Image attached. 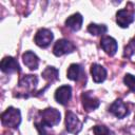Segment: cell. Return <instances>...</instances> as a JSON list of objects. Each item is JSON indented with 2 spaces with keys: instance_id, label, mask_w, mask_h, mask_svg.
<instances>
[{
  "instance_id": "cell-1",
  "label": "cell",
  "mask_w": 135,
  "mask_h": 135,
  "mask_svg": "<svg viewBox=\"0 0 135 135\" xmlns=\"http://www.w3.org/2000/svg\"><path fill=\"white\" fill-rule=\"evenodd\" d=\"M1 121H2V124L5 127L17 128L21 122L20 111L13 107L7 108L1 115Z\"/></svg>"
},
{
  "instance_id": "cell-2",
  "label": "cell",
  "mask_w": 135,
  "mask_h": 135,
  "mask_svg": "<svg viewBox=\"0 0 135 135\" xmlns=\"http://www.w3.org/2000/svg\"><path fill=\"white\" fill-rule=\"evenodd\" d=\"M41 122L40 124L43 127H53L60 122V113L56 109L47 108L40 112Z\"/></svg>"
},
{
  "instance_id": "cell-3",
  "label": "cell",
  "mask_w": 135,
  "mask_h": 135,
  "mask_svg": "<svg viewBox=\"0 0 135 135\" xmlns=\"http://www.w3.org/2000/svg\"><path fill=\"white\" fill-rule=\"evenodd\" d=\"M65 128L66 131L73 134L79 133L82 129V123L78 117L71 111H68L65 114Z\"/></svg>"
},
{
  "instance_id": "cell-4",
  "label": "cell",
  "mask_w": 135,
  "mask_h": 135,
  "mask_svg": "<svg viewBox=\"0 0 135 135\" xmlns=\"http://www.w3.org/2000/svg\"><path fill=\"white\" fill-rule=\"evenodd\" d=\"M54 35L47 28H40L35 35V43L40 47H47L53 41Z\"/></svg>"
},
{
  "instance_id": "cell-5",
  "label": "cell",
  "mask_w": 135,
  "mask_h": 135,
  "mask_svg": "<svg viewBox=\"0 0 135 135\" xmlns=\"http://www.w3.org/2000/svg\"><path fill=\"white\" fill-rule=\"evenodd\" d=\"M134 18H135L134 12L127 8L119 9L116 13V22L121 27H128L129 24H131L134 21Z\"/></svg>"
},
{
  "instance_id": "cell-6",
  "label": "cell",
  "mask_w": 135,
  "mask_h": 135,
  "mask_svg": "<svg viewBox=\"0 0 135 135\" xmlns=\"http://www.w3.org/2000/svg\"><path fill=\"white\" fill-rule=\"evenodd\" d=\"M75 50V45L66 40V39H60L58 41H56L54 47H53V53L56 56H62L64 54H69L72 53Z\"/></svg>"
},
{
  "instance_id": "cell-7",
  "label": "cell",
  "mask_w": 135,
  "mask_h": 135,
  "mask_svg": "<svg viewBox=\"0 0 135 135\" xmlns=\"http://www.w3.org/2000/svg\"><path fill=\"white\" fill-rule=\"evenodd\" d=\"M72 97V88L68 84L59 86L55 92V99L62 105H65Z\"/></svg>"
},
{
  "instance_id": "cell-8",
  "label": "cell",
  "mask_w": 135,
  "mask_h": 135,
  "mask_svg": "<svg viewBox=\"0 0 135 135\" xmlns=\"http://www.w3.org/2000/svg\"><path fill=\"white\" fill-rule=\"evenodd\" d=\"M1 71L4 73H14V72H20V66L18 61L13 57H4L1 60L0 63Z\"/></svg>"
},
{
  "instance_id": "cell-9",
  "label": "cell",
  "mask_w": 135,
  "mask_h": 135,
  "mask_svg": "<svg viewBox=\"0 0 135 135\" xmlns=\"http://www.w3.org/2000/svg\"><path fill=\"white\" fill-rule=\"evenodd\" d=\"M100 45L102 50L110 56H113L117 52V47H118L116 40L110 36H103L100 40Z\"/></svg>"
},
{
  "instance_id": "cell-10",
  "label": "cell",
  "mask_w": 135,
  "mask_h": 135,
  "mask_svg": "<svg viewBox=\"0 0 135 135\" xmlns=\"http://www.w3.org/2000/svg\"><path fill=\"white\" fill-rule=\"evenodd\" d=\"M81 100H82V105L86 111H92L95 110L99 107V100L96 98L91 92H85L81 95Z\"/></svg>"
},
{
  "instance_id": "cell-11",
  "label": "cell",
  "mask_w": 135,
  "mask_h": 135,
  "mask_svg": "<svg viewBox=\"0 0 135 135\" xmlns=\"http://www.w3.org/2000/svg\"><path fill=\"white\" fill-rule=\"evenodd\" d=\"M109 111H110L113 115H115L116 117H118V118H123V117H126V116L128 115V113H129V111H128L126 104H124L120 99L115 100V101L111 104Z\"/></svg>"
},
{
  "instance_id": "cell-12",
  "label": "cell",
  "mask_w": 135,
  "mask_h": 135,
  "mask_svg": "<svg viewBox=\"0 0 135 135\" xmlns=\"http://www.w3.org/2000/svg\"><path fill=\"white\" fill-rule=\"evenodd\" d=\"M91 74H92L93 80L97 83L102 82L107 77L105 69L103 66H101L100 64H97V63H93L91 65Z\"/></svg>"
},
{
  "instance_id": "cell-13",
  "label": "cell",
  "mask_w": 135,
  "mask_h": 135,
  "mask_svg": "<svg viewBox=\"0 0 135 135\" xmlns=\"http://www.w3.org/2000/svg\"><path fill=\"white\" fill-rule=\"evenodd\" d=\"M22 60L24 64L30 69V70H36L38 69L39 65V58L37 57L36 54H34L32 51H27L22 55Z\"/></svg>"
},
{
  "instance_id": "cell-14",
  "label": "cell",
  "mask_w": 135,
  "mask_h": 135,
  "mask_svg": "<svg viewBox=\"0 0 135 135\" xmlns=\"http://www.w3.org/2000/svg\"><path fill=\"white\" fill-rule=\"evenodd\" d=\"M38 78L34 75H25L19 81V88L24 89L25 91H31L37 86Z\"/></svg>"
},
{
  "instance_id": "cell-15",
  "label": "cell",
  "mask_w": 135,
  "mask_h": 135,
  "mask_svg": "<svg viewBox=\"0 0 135 135\" xmlns=\"http://www.w3.org/2000/svg\"><path fill=\"white\" fill-rule=\"evenodd\" d=\"M82 24V16L79 13L73 14L65 20V25L70 27L72 31H78Z\"/></svg>"
},
{
  "instance_id": "cell-16",
  "label": "cell",
  "mask_w": 135,
  "mask_h": 135,
  "mask_svg": "<svg viewBox=\"0 0 135 135\" xmlns=\"http://www.w3.org/2000/svg\"><path fill=\"white\" fill-rule=\"evenodd\" d=\"M82 74H83V70H82V68H81L79 64H77V63H72V64L69 66L68 73H66L68 78L71 79V80H74V81H77V80L81 77Z\"/></svg>"
},
{
  "instance_id": "cell-17",
  "label": "cell",
  "mask_w": 135,
  "mask_h": 135,
  "mask_svg": "<svg viewBox=\"0 0 135 135\" xmlns=\"http://www.w3.org/2000/svg\"><path fill=\"white\" fill-rule=\"evenodd\" d=\"M58 74H59L58 70H57L56 68H54V66H47V68L42 72L43 78H44L45 80H47V81H51V82L58 79Z\"/></svg>"
},
{
  "instance_id": "cell-18",
  "label": "cell",
  "mask_w": 135,
  "mask_h": 135,
  "mask_svg": "<svg viewBox=\"0 0 135 135\" xmlns=\"http://www.w3.org/2000/svg\"><path fill=\"white\" fill-rule=\"evenodd\" d=\"M108 31L107 26L104 24H95V23H91L88 26V32L91 33L92 35L98 36V35H103L105 34Z\"/></svg>"
},
{
  "instance_id": "cell-19",
  "label": "cell",
  "mask_w": 135,
  "mask_h": 135,
  "mask_svg": "<svg viewBox=\"0 0 135 135\" xmlns=\"http://www.w3.org/2000/svg\"><path fill=\"white\" fill-rule=\"evenodd\" d=\"M93 132L95 135H115V133L112 130H110L108 127L100 126V124L95 126L93 128Z\"/></svg>"
},
{
  "instance_id": "cell-20",
  "label": "cell",
  "mask_w": 135,
  "mask_h": 135,
  "mask_svg": "<svg viewBox=\"0 0 135 135\" xmlns=\"http://www.w3.org/2000/svg\"><path fill=\"white\" fill-rule=\"evenodd\" d=\"M123 82L132 92H135V76L131 74H127L123 78Z\"/></svg>"
},
{
  "instance_id": "cell-21",
  "label": "cell",
  "mask_w": 135,
  "mask_h": 135,
  "mask_svg": "<svg viewBox=\"0 0 135 135\" xmlns=\"http://www.w3.org/2000/svg\"><path fill=\"white\" fill-rule=\"evenodd\" d=\"M134 50H135V38L132 39V40L129 42V44L124 47V56L130 57V56L133 54Z\"/></svg>"
}]
</instances>
